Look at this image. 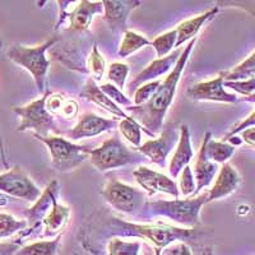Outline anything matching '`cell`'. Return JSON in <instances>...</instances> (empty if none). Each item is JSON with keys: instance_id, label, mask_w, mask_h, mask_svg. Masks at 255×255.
I'll return each instance as SVG.
<instances>
[{"instance_id": "cell-1", "label": "cell", "mask_w": 255, "mask_h": 255, "mask_svg": "<svg viewBox=\"0 0 255 255\" xmlns=\"http://www.w3.org/2000/svg\"><path fill=\"white\" fill-rule=\"evenodd\" d=\"M195 42H197V38H193V40L189 41V44L186 45L185 49H183L171 72L168 73V76L166 77L165 81L161 82L159 87L157 88V91L153 93L151 99L148 100L144 105H140V106H129V108H127L128 113L131 114V119L136 124H139L140 128L144 127L143 130L148 135L153 136L162 130L163 119H165L166 113H167L172 101H174L180 77H181L183 70L185 69L189 55H190Z\"/></svg>"}, {"instance_id": "cell-2", "label": "cell", "mask_w": 255, "mask_h": 255, "mask_svg": "<svg viewBox=\"0 0 255 255\" xmlns=\"http://www.w3.org/2000/svg\"><path fill=\"white\" fill-rule=\"evenodd\" d=\"M108 225H110V230L114 235L124 236V238H135L147 239L151 241L156 248L154 254L158 253L167 247L168 244L175 241L190 239L193 236V231L190 229H179V227L168 226L163 223H154V225H134V223L125 222L119 218H110L108 220Z\"/></svg>"}, {"instance_id": "cell-3", "label": "cell", "mask_w": 255, "mask_h": 255, "mask_svg": "<svg viewBox=\"0 0 255 255\" xmlns=\"http://www.w3.org/2000/svg\"><path fill=\"white\" fill-rule=\"evenodd\" d=\"M59 37H52L45 44L36 47H26L22 45H13L8 50V56L10 60L18 64L19 67L26 69L33 77L38 92L44 93L46 90L47 72H49L50 61L46 58V51L49 47L55 44Z\"/></svg>"}, {"instance_id": "cell-4", "label": "cell", "mask_w": 255, "mask_h": 255, "mask_svg": "<svg viewBox=\"0 0 255 255\" xmlns=\"http://www.w3.org/2000/svg\"><path fill=\"white\" fill-rule=\"evenodd\" d=\"M207 203V193L197 198L175 200H157V202H147L145 208L152 215H158L167 217L184 226L194 227L199 222L200 208Z\"/></svg>"}, {"instance_id": "cell-5", "label": "cell", "mask_w": 255, "mask_h": 255, "mask_svg": "<svg viewBox=\"0 0 255 255\" xmlns=\"http://www.w3.org/2000/svg\"><path fill=\"white\" fill-rule=\"evenodd\" d=\"M142 156L136 152L129 151L116 134L102 143L99 148L90 149L88 152V159L100 172L123 167L129 163H135Z\"/></svg>"}, {"instance_id": "cell-6", "label": "cell", "mask_w": 255, "mask_h": 255, "mask_svg": "<svg viewBox=\"0 0 255 255\" xmlns=\"http://www.w3.org/2000/svg\"><path fill=\"white\" fill-rule=\"evenodd\" d=\"M36 139L46 144L51 156V165L59 172H67L74 170L86 159H88L90 148L73 144L70 140L61 136L35 135Z\"/></svg>"}, {"instance_id": "cell-7", "label": "cell", "mask_w": 255, "mask_h": 255, "mask_svg": "<svg viewBox=\"0 0 255 255\" xmlns=\"http://www.w3.org/2000/svg\"><path fill=\"white\" fill-rule=\"evenodd\" d=\"M102 197L116 211L133 215L144 206L145 194L142 190L125 185L116 179H110L101 191Z\"/></svg>"}, {"instance_id": "cell-8", "label": "cell", "mask_w": 255, "mask_h": 255, "mask_svg": "<svg viewBox=\"0 0 255 255\" xmlns=\"http://www.w3.org/2000/svg\"><path fill=\"white\" fill-rule=\"evenodd\" d=\"M13 111L20 118L18 131L33 130V135L47 136L50 130H58L55 128L54 116L45 108V95L26 106L15 108Z\"/></svg>"}, {"instance_id": "cell-9", "label": "cell", "mask_w": 255, "mask_h": 255, "mask_svg": "<svg viewBox=\"0 0 255 255\" xmlns=\"http://www.w3.org/2000/svg\"><path fill=\"white\" fill-rule=\"evenodd\" d=\"M0 191L28 202H35L41 197L40 189L19 166L0 175Z\"/></svg>"}, {"instance_id": "cell-10", "label": "cell", "mask_w": 255, "mask_h": 255, "mask_svg": "<svg viewBox=\"0 0 255 255\" xmlns=\"http://www.w3.org/2000/svg\"><path fill=\"white\" fill-rule=\"evenodd\" d=\"M133 175L135 177L136 183L139 184L149 195H154L157 193H165V194H170L179 199L180 193L176 181H174L166 175L151 170L145 166H139L133 172Z\"/></svg>"}, {"instance_id": "cell-11", "label": "cell", "mask_w": 255, "mask_h": 255, "mask_svg": "<svg viewBox=\"0 0 255 255\" xmlns=\"http://www.w3.org/2000/svg\"><path fill=\"white\" fill-rule=\"evenodd\" d=\"M188 97L194 101H216L234 104L240 100L234 93H230L223 87V78L218 74L217 78L208 82L194 84L188 90Z\"/></svg>"}, {"instance_id": "cell-12", "label": "cell", "mask_w": 255, "mask_h": 255, "mask_svg": "<svg viewBox=\"0 0 255 255\" xmlns=\"http://www.w3.org/2000/svg\"><path fill=\"white\" fill-rule=\"evenodd\" d=\"M177 139H179V135L176 134V130L172 127H167L157 139L148 140L136 149L140 154L147 156L152 162L163 167L166 163V158L174 148Z\"/></svg>"}, {"instance_id": "cell-13", "label": "cell", "mask_w": 255, "mask_h": 255, "mask_svg": "<svg viewBox=\"0 0 255 255\" xmlns=\"http://www.w3.org/2000/svg\"><path fill=\"white\" fill-rule=\"evenodd\" d=\"M118 123H119L118 118L106 119V118H101V116L92 113L86 114L79 119L76 127L73 128L72 130L68 131L67 136L70 140L91 138V136H96L101 133H105V131L111 130V129L116 128Z\"/></svg>"}, {"instance_id": "cell-14", "label": "cell", "mask_w": 255, "mask_h": 255, "mask_svg": "<svg viewBox=\"0 0 255 255\" xmlns=\"http://www.w3.org/2000/svg\"><path fill=\"white\" fill-rule=\"evenodd\" d=\"M140 5V1H118V0H104V19L114 32H123L127 29V20L134 9Z\"/></svg>"}, {"instance_id": "cell-15", "label": "cell", "mask_w": 255, "mask_h": 255, "mask_svg": "<svg viewBox=\"0 0 255 255\" xmlns=\"http://www.w3.org/2000/svg\"><path fill=\"white\" fill-rule=\"evenodd\" d=\"M239 185H240L239 172L229 163H223L215 181V185L207 193V203L229 197L230 194L235 193Z\"/></svg>"}, {"instance_id": "cell-16", "label": "cell", "mask_w": 255, "mask_h": 255, "mask_svg": "<svg viewBox=\"0 0 255 255\" xmlns=\"http://www.w3.org/2000/svg\"><path fill=\"white\" fill-rule=\"evenodd\" d=\"M181 51H183V47L175 50L174 52L168 54L165 58L157 59V60L152 61L144 70H142V72L135 77V79H133V81L130 82L129 86H130L131 88L140 87L143 83L156 81V78H159L161 76L166 74L168 70H171L172 68H174L177 59H179L180 54H181Z\"/></svg>"}, {"instance_id": "cell-17", "label": "cell", "mask_w": 255, "mask_h": 255, "mask_svg": "<svg viewBox=\"0 0 255 255\" xmlns=\"http://www.w3.org/2000/svg\"><path fill=\"white\" fill-rule=\"evenodd\" d=\"M102 1L92 3L83 0L72 12L68 13L67 17L69 19V27L68 29L72 32H84L90 28L92 19L97 13H102Z\"/></svg>"}, {"instance_id": "cell-18", "label": "cell", "mask_w": 255, "mask_h": 255, "mask_svg": "<svg viewBox=\"0 0 255 255\" xmlns=\"http://www.w3.org/2000/svg\"><path fill=\"white\" fill-rule=\"evenodd\" d=\"M193 156H194V153H193V149H191L189 129L186 125H183L180 128L179 142H177V147L171 158V162H170V167H168L170 175L172 177L179 176L180 172L183 171V168L189 165Z\"/></svg>"}, {"instance_id": "cell-19", "label": "cell", "mask_w": 255, "mask_h": 255, "mask_svg": "<svg viewBox=\"0 0 255 255\" xmlns=\"http://www.w3.org/2000/svg\"><path fill=\"white\" fill-rule=\"evenodd\" d=\"M217 12L218 8L209 9L208 12L203 13V14L181 22V23L177 26V28L175 29V32H176V45H175V47L180 49L181 45L185 44L186 41L193 40L194 36L198 35L199 29L202 28L212 17H215V15L217 14Z\"/></svg>"}, {"instance_id": "cell-20", "label": "cell", "mask_w": 255, "mask_h": 255, "mask_svg": "<svg viewBox=\"0 0 255 255\" xmlns=\"http://www.w3.org/2000/svg\"><path fill=\"white\" fill-rule=\"evenodd\" d=\"M218 167L216 163L211 162L206 154V136H204V142L202 144L198 153L197 162H195L194 172H195V193L200 191L203 188L208 186L212 183V180L215 177Z\"/></svg>"}, {"instance_id": "cell-21", "label": "cell", "mask_w": 255, "mask_h": 255, "mask_svg": "<svg viewBox=\"0 0 255 255\" xmlns=\"http://www.w3.org/2000/svg\"><path fill=\"white\" fill-rule=\"evenodd\" d=\"M81 96L84 97V99H87L88 101L99 105L100 108H102L104 110L109 111V113L114 114V115L116 116H119L122 119H127L128 118L127 114H125L118 105L114 104L104 92H101L99 86H97L96 82H93L91 78L86 82V84H84L83 90H82L81 92Z\"/></svg>"}, {"instance_id": "cell-22", "label": "cell", "mask_w": 255, "mask_h": 255, "mask_svg": "<svg viewBox=\"0 0 255 255\" xmlns=\"http://www.w3.org/2000/svg\"><path fill=\"white\" fill-rule=\"evenodd\" d=\"M70 211L67 207L58 204L56 199H52V209L44 220L45 225V234L44 236H54L58 234L60 230L64 229L67 225L68 218H69Z\"/></svg>"}, {"instance_id": "cell-23", "label": "cell", "mask_w": 255, "mask_h": 255, "mask_svg": "<svg viewBox=\"0 0 255 255\" xmlns=\"http://www.w3.org/2000/svg\"><path fill=\"white\" fill-rule=\"evenodd\" d=\"M235 153V147L222 140H213L211 133L206 134V154L213 163H226L227 159Z\"/></svg>"}, {"instance_id": "cell-24", "label": "cell", "mask_w": 255, "mask_h": 255, "mask_svg": "<svg viewBox=\"0 0 255 255\" xmlns=\"http://www.w3.org/2000/svg\"><path fill=\"white\" fill-rule=\"evenodd\" d=\"M255 74V52L253 51L249 56L238 67L227 72L220 73V76L223 78V82H236V81H247V79L254 78Z\"/></svg>"}, {"instance_id": "cell-25", "label": "cell", "mask_w": 255, "mask_h": 255, "mask_svg": "<svg viewBox=\"0 0 255 255\" xmlns=\"http://www.w3.org/2000/svg\"><path fill=\"white\" fill-rule=\"evenodd\" d=\"M60 243L61 235H58V238L54 240L37 241V243H32L20 248L14 253V255H56Z\"/></svg>"}, {"instance_id": "cell-26", "label": "cell", "mask_w": 255, "mask_h": 255, "mask_svg": "<svg viewBox=\"0 0 255 255\" xmlns=\"http://www.w3.org/2000/svg\"><path fill=\"white\" fill-rule=\"evenodd\" d=\"M148 45H151V42L142 35H138L135 32L131 31H125L124 38L122 41V45H120L119 49V56L120 58H128V56L133 54V52L138 51L142 47L148 46Z\"/></svg>"}, {"instance_id": "cell-27", "label": "cell", "mask_w": 255, "mask_h": 255, "mask_svg": "<svg viewBox=\"0 0 255 255\" xmlns=\"http://www.w3.org/2000/svg\"><path fill=\"white\" fill-rule=\"evenodd\" d=\"M120 133L124 136L128 142H130L134 147H140L142 142V128L139 124H136L130 116H128L127 119H122V122L118 125Z\"/></svg>"}, {"instance_id": "cell-28", "label": "cell", "mask_w": 255, "mask_h": 255, "mask_svg": "<svg viewBox=\"0 0 255 255\" xmlns=\"http://www.w3.org/2000/svg\"><path fill=\"white\" fill-rule=\"evenodd\" d=\"M140 247V241H125L116 238L108 244V255H138Z\"/></svg>"}, {"instance_id": "cell-29", "label": "cell", "mask_w": 255, "mask_h": 255, "mask_svg": "<svg viewBox=\"0 0 255 255\" xmlns=\"http://www.w3.org/2000/svg\"><path fill=\"white\" fill-rule=\"evenodd\" d=\"M151 45L156 50L158 59L165 58V56H167L171 52V50L176 45V32H175V29H172V31L163 33V35H159L158 37H156L152 41Z\"/></svg>"}, {"instance_id": "cell-30", "label": "cell", "mask_w": 255, "mask_h": 255, "mask_svg": "<svg viewBox=\"0 0 255 255\" xmlns=\"http://www.w3.org/2000/svg\"><path fill=\"white\" fill-rule=\"evenodd\" d=\"M87 67L90 73L92 74V81L93 82H99L101 81L102 77L105 74V70H106V61H105L104 56L100 54L99 47L97 45H93L92 52H91L90 58H88Z\"/></svg>"}, {"instance_id": "cell-31", "label": "cell", "mask_w": 255, "mask_h": 255, "mask_svg": "<svg viewBox=\"0 0 255 255\" xmlns=\"http://www.w3.org/2000/svg\"><path fill=\"white\" fill-rule=\"evenodd\" d=\"M26 226V221H18L8 213H0V239L8 238Z\"/></svg>"}, {"instance_id": "cell-32", "label": "cell", "mask_w": 255, "mask_h": 255, "mask_svg": "<svg viewBox=\"0 0 255 255\" xmlns=\"http://www.w3.org/2000/svg\"><path fill=\"white\" fill-rule=\"evenodd\" d=\"M128 74H129V67L124 63H114L109 67L108 78L115 84L118 90L122 91L125 87Z\"/></svg>"}, {"instance_id": "cell-33", "label": "cell", "mask_w": 255, "mask_h": 255, "mask_svg": "<svg viewBox=\"0 0 255 255\" xmlns=\"http://www.w3.org/2000/svg\"><path fill=\"white\" fill-rule=\"evenodd\" d=\"M179 193H181V195L184 197H189V195L194 194L195 193V180H194V174L191 171L190 166H185L183 168V171L180 172V180H179Z\"/></svg>"}, {"instance_id": "cell-34", "label": "cell", "mask_w": 255, "mask_h": 255, "mask_svg": "<svg viewBox=\"0 0 255 255\" xmlns=\"http://www.w3.org/2000/svg\"><path fill=\"white\" fill-rule=\"evenodd\" d=\"M223 87L234 90L235 92L245 96L249 99L250 102H254V91H255V79L250 78L247 81H236V82H223Z\"/></svg>"}, {"instance_id": "cell-35", "label": "cell", "mask_w": 255, "mask_h": 255, "mask_svg": "<svg viewBox=\"0 0 255 255\" xmlns=\"http://www.w3.org/2000/svg\"><path fill=\"white\" fill-rule=\"evenodd\" d=\"M162 79H156V81L148 82V83L143 84L140 87L136 88L135 95H134V106H140V105H144L148 100L151 99L153 93L156 92L157 88L159 87Z\"/></svg>"}, {"instance_id": "cell-36", "label": "cell", "mask_w": 255, "mask_h": 255, "mask_svg": "<svg viewBox=\"0 0 255 255\" xmlns=\"http://www.w3.org/2000/svg\"><path fill=\"white\" fill-rule=\"evenodd\" d=\"M99 88L101 90V92H104L105 95L108 96L109 99H110L115 105H123V106H125V109L129 108V106H133V102L128 99L122 91L118 90L115 86H113V84L105 83L102 84V86H100Z\"/></svg>"}, {"instance_id": "cell-37", "label": "cell", "mask_w": 255, "mask_h": 255, "mask_svg": "<svg viewBox=\"0 0 255 255\" xmlns=\"http://www.w3.org/2000/svg\"><path fill=\"white\" fill-rule=\"evenodd\" d=\"M158 255H193V253L184 243H171L163 248Z\"/></svg>"}, {"instance_id": "cell-38", "label": "cell", "mask_w": 255, "mask_h": 255, "mask_svg": "<svg viewBox=\"0 0 255 255\" xmlns=\"http://www.w3.org/2000/svg\"><path fill=\"white\" fill-rule=\"evenodd\" d=\"M254 118H255V113H254V111H252V113H250V115L248 116L247 119L243 120V122H241V123H239L238 125H235V127L232 128L231 130H230L229 133L226 134V135L223 136L222 142H226V140L230 139L231 136H235V134L241 133V131L245 130V129H248V128L254 127V124H255Z\"/></svg>"}, {"instance_id": "cell-39", "label": "cell", "mask_w": 255, "mask_h": 255, "mask_svg": "<svg viewBox=\"0 0 255 255\" xmlns=\"http://www.w3.org/2000/svg\"><path fill=\"white\" fill-rule=\"evenodd\" d=\"M77 115H78V104L74 100H67L63 105L60 116L68 120H73L76 119Z\"/></svg>"}, {"instance_id": "cell-40", "label": "cell", "mask_w": 255, "mask_h": 255, "mask_svg": "<svg viewBox=\"0 0 255 255\" xmlns=\"http://www.w3.org/2000/svg\"><path fill=\"white\" fill-rule=\"evenodd\" d=\"M241 136H243L244 142L248 143L252 148L254 147V127L248 128V129L241 131Z\"/></svg>"}, {"instance_id": "cell-41", "label": "cell", "mask_w": 255, "mask_h": 255, "mask_svg": "<svg viewBox=\"0 0 255 255\" xmlns=\"http://www.w3.org/2000/svg\"><path fill=\"white\" fill-rule=\"evenodd\" d=\"M0 199H1V200H5V197H4V195L0 194Z\"/></svg>"}, {"instance_id": "cell-42", "label": "cell", "mask_w": 255, "mask_h": 255, "mask_svg": "<svg viewBox=\"0 0 255 255\" xmlns=\"http://www.w3.org/2000/svg\"><path fill=\"white\" fill-rule=\"evenodd\" d=\"M0 46H1V41H0Z\"/></svg>"}]
</instances>
